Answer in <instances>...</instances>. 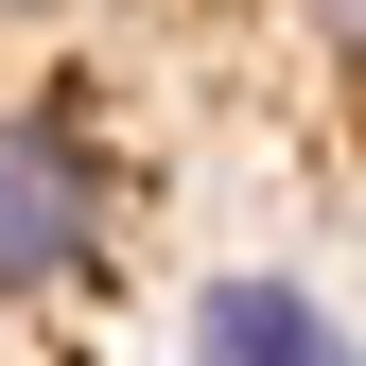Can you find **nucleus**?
Masks as SVG:
<instances>
[{
  "label": "nucleus",
  "mask_w": 366,
  "mask_h": 366,
  "mask_svg": "<svg viewBox=\"0 0 366 366\" xmlns=\"http://www.w3.org/2000/svg\"><path fill=\"white\" fill-rule=\"evenodd\" d=\"M105 280V157L70 140V105H0V314Z\"/></svg>",
  "instance_id": "obj_1"
},
{
  "label": "nucleus",
  "mask_w": 366,
  "mask_h": 366,
  "mask_svg": "<svg viewBox=\"0 0 366 366\" xmlns=\"http://www.w3.org/2000/svg\"><path fill=\"white\" fill-rule=\"evenodd\" d=\"M192 332H209V349H332V314H314L297 280H209Z\"/></svg>",
  "instance_id": "obj_2"
},
{
  "label": "nucleus",
  "mask_w": 366,
  "mask_h": 366,
  "mask_svg": "<svg viewBox=\"0 0 366 366\" xmlns=\"http://www.w3.org/2000/svg\"><path fill=\"white\" fill-rule=\"evenodd\" d=\"M314 35H332V53H349V70H366V0H314Z\"/></svg>",
  "instance_id": "obj_3"
},
{
  "label": "nucleus",
  "mask_w": 366,
  "mask_h": 366,
  "mask_svg": "<svg viewBox=\"0 0 366 366\" xmlns=\"http://www.w3.org/2000/svg\"><path fill=\"white\" fill-rule=\"evenodd\" d=\"M18 18H35V0H18Z\"/></svg>",
  "instance_id": "obj_4"
}]
</instances>
